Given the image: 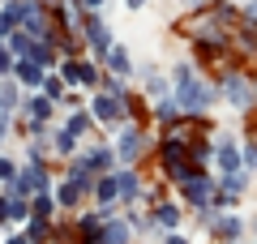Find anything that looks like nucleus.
Instances as JSON below:
<instances>
[{"instance_id":"f257e3e1","label":"nucleus","mask_w":257,"mask_h":244,"mask_svg":"<svg viewBox=\"0 0 257 244\" xmlns=\"http://www.w3.org/2000/svg\"><path fill=\"white\" fill-rule=\"evenodd\" d=\"M172 86H176V99H180L184 116L189 120H206L214 111V103L223 99L219 94V81H206L197 60H176L172 69Z\"/></svg>"},{"instance_id":"f03ea898","label":"nucleus","mask_w":257,"mask_h":244,"mask_svg":"<svg viewBox=\"0 0 257 244\" xmlns=\"http://www.w3.org/2000/svg\"><path fill=\"white\" fill-rule=\"evenodd\" d=\"M111 146H116L120 167H138L146 154H155V137L146 133L142 120H124L120 129H111Z\"/></svg>"},{"instance_id":"7ed1b4c3","label":"nucleus","mask_w":257,"mask_h":244,"mask_svg":"<svg viewBox=\"0 0 257 244\" xmlns=\"http://www.w3.org/2000/svg\"><path fill=\"white\" fill-rule=\"evenodd\" d=\"M219 94H223V103H227L236 116H248V111L257 107V94H253V69H227V73H219Z\"/></svg>"},{"instance_id":"20e7f679","label":"nucleus","mask_w":257,"mask_h":244,"mask_svg":"<svg viewBox=\"0 0 257 244\" xmlns=\"http://www.w3.org/2000/svg\"><path fill=\"white\" fill-rule=\"evenodd\" d=\"M180 201L189 206V214H197V210H210L214 201H219V176H210V172H202L197 180H189V184H180Z\"/></svg>"},{"instance_id":"39448f33","label":"nucleus","mask_w":257,"mask_h":244,"mask_svg":"<svg viewBox=\"0 0 257 244\" xmlns=\"http://www.w3.org/2000/svg\"><path fill=\"white\" fill-rule=\"evenodd\" d=\"M82 39H86V47H90V56H94L99 64L107 60V52L116 47V35H111V26L103 22V13H90V22H86Z\"/></svg>"},{"instance_id":"423d86ee","label":"nucleus","mask_w":257,"mask_h":244,"mask_svg":"<svg viewBox=\"0 0 257 244\" xmlns=\"http://www.w3.org/2000/svg\"><path fill=\"white\" fill-rule=\"evenodd\" d=\"M90 111H94V120L107 125V129H120V125L128 120L124 99H116V94H107V90H94V94H90Z\"/></svg>"},{"instance_id":"0eeeda50","label":"nucleus","mask_w":257,"mask_h":244,"mask_svg":"<svg viewBox=\"0 0 257 244\" xmlns=\"http://www.w3.org/2000/svg\"><path fill=\"white\" fill-rule=\"evenodd\" d=\"M214 167H219V176H231L244 167V142H240L236 133H219V154H214Z\"/></svg>"},{"instance_id":"6e6552de","label":"nucleus","mask_w":257,"mask_h":244,"mask_svg":"<svg viewBox=\"0 0 257 244\" xmlns=\"http://www.w3.org/2000/svg\"><path fill=\"white\" fill-rule=\"evenodd\" d=\"M138 77H142V86H146V99L150 103H159V99H167V94H176V86H172V73H159L155 69V60H146V64H138Z\"/></svg>"},{"instance_id":"1a4fd4ad","label":"nucleus","mask_w":257,"mask_h":244,"mask_svg":"<svg viewBox=\"0 0 257 244\" xmlns=\"http://www.w3.org/2000/svg\"><path fill=\"white\" fill-rule=\"evenodd\" d=\"M30 214H35V197H22V193H5V201H0V218H5V227H26Z\"/></svg>"},{"instance_id":"9d476101","label":"nucleus","mask_w":257,"mask_h":244,"mask_svg":"<svg viewBox=\"0 0 257 244\" xmlns=\"http://www.w3.org/2000/svg\"><path fill=\"white\" fill-rule=\"evenodd\" d=\"M116 180H120V206H142L146 197V184H142V172L138 167H116Z\"/></svg>"},{"instance_id":"9b49d317","label":"nucleus","mask_w":257,"mask_h":244,"mask_svg":"<svg viewBox=\"0 0 257 244\" xmlns=\"http://www.w3.org/2000/svg\"><path fill=\"white\" fill-rule=\"evenodd\" d=\"M26 86H22L18 77H0V116H22L26 111V99L30 94H22Z\"/></svg>"},{"instance_id":"f8f14e48","label":"nucleus","mask_w":257,"mask_h":244,"mask_svg":"<svg viewBox=\"0 0 257 244\" xmlns=\"http://www.w3.org/2000/svg\"><path fill=\"white\" fill-rule=\"evenodd\" d=\"M26 13H30V0H5L0 5V39L18 35L26 26Z\"/></svg>"},{"instance_id":"ddd939ff","label":"nucleus","mask_w":257,"mask_h":244,"mask_svg":"<svg viewBox=\"0 0 257 244\" xmlns=\"http://www.w3.org/2000/svg\"><path fill=\"white\" fill-rule=\"evenodd\" d=\"M82 146H86V142H82L69 125H52V154H56V159L69 163L73 154H82Z\"/></svg>"},{"instance_id":"4468645a","label":"nucleus","mask_w":257,"mask_h":244,"mask_svg":"<svg viewBox=\"0 0 257 244\" xmlns=\"http://www.w3.org/2000/svg\"><path fill=\"white\" fill-rule=\"evenodd\" d=\"M244 231H248V218L236 214V210H223L219 223H214V240H219V244H227V240H244Z\"/></svg>"},{"instance_id":"2eb2a0df","label":"nucleus","mask_w":257,"mask_h":244,"mask_svg":"<svg viewBox=\"0 0 257 244\" xmlns=\"http://www.w3.org/2000/svg\"><path fill=\"white\" fill-rule=\"evenodd\" d=\"M184 210H189L184 201H172V197H167V201H159V206H150V214H155V223L163 227V231H180Z\"/></svg>"},{"instance_id":"dca6fc26","label":"nucleus","mask_w":257,"mask_h":244,"mask_svg":"<svg viewBox=\"0 0 257 244\" xmlns=\"http://www.w3.org/2000/svg\"><path fill=\"white\" fill-rule=\"evenodd\" d=\"M56 111H60V103H56V99H47V94L39 90V94H30V99H26V111H22L18 120H39V125H52V116H56Z\"/></svg>"},{"instance_id":"f3484780","label":"nucleus","mask_w":257,"mask_h":244,"mask_svg":"<svg viewBox=\"0 0 257 244\" xmlns=\"http://www.w3.org/2000/svg\"><path fill=\"white\" fill-rule=\"evenodd\" d=\"M103 69H107V73H116V77H124V81H128V77H138V64H133V52H128L124 43H116V47L107 52Z\"/></svg>"},{"instance_id":"a211bd4d","label":"nucleus","mask_w":257,"mask_h":244,"mask_svg":"<svg viewBox=\"0 0 257 244\" xmlns=\"http://www.w3.org/2000/svg\"><path fill=\"white\" fill-rule=\"evenodd\" d=\"M150 120H155L159 129H167V125H180V120H184V107H180V99H176V94H167V99L150 103Z\"/></svg>"},{"instance_id":"6ab92c4d","label":"nucleus","mask_w":257,"mask_h":244,"mask_svg":"<svg viewBox=\"0 0 257 244\" xmlns=\"http://www.w3.org/2000/svg\"><path fill=\"white\" fill-rule=\"evenodd\" d=\"M56 201H60V210H73V214H77V210L86 206V189L73 184L69 176H60V180H56Z\"/></svg>"},{"instance_id":"aec40b11","label":"nucleus","mask_w":257,"mask_h":244,"mask_svg":"<svg viewBox=\"0 0 257 244\" xmlns=\"http://www.w3.org/2000/svg\"><path fill=\"white\" fill-rule=\"evenodd\" d=\"M13 77H18L22 86H26V90H43V81L52 77V69H43V64H35V60H18Z\"/></svg>"},{"instance_id":"412c9836","label":"nucleus","mask_w":257,"mask_h":244,"mask_svg":"<svg viewBox=\"0 0 257 244\" xmlns=\"http://www.w3.org/2000/svg\"><path fill=\"white\" fill-rule=\"evenodd\" d=\"M64 125L73 129L82 142H90V137H94V125H99V120H94V111H90V107H73L69 116H64Z\"/></svg>"},{"instance_id":"4be33fe9","label":"nucleus","mask_w":257,"mask_h":244,"mask_svg":"<svg viewBox=\"0 0 257 244\" xmlns=\"http://www.w3.org/2000/svg\"><path fill=\"white\" fill-rule=\"evenodd\" d=\"M94 206H120V180H116V172H107V176H99V184H94Z\"/></svg>"},{"instance_id":"5701e85b","label":"nucleus","mask_w":257,"mask_h":244,"mask_svg":"<svg viewBox=\"0 0 257 244\" xmlns=\"http://www.w3.org/2000/svg\"><path fill=\"white\" fill-rule=\"evenodd\" d=\"M18 176H22V167L13 163V154H0V189L13 193L18 189Z\"/></svg>"},{"instance_id":"b1692460","label":"nucleus","mask_w":257,"mask_h":244,"mask_svg":"<svg viewBox=\"0 0 257 244\" xmlns=\"http://www.w3.org/2000/svg\"><path fill=\"white\" fill-rule=\"evenodd\" d=\"M219 184H223L227 193H240V197H244L248 184H253V172H244V167H240V172H231V176H219Z\"/></svg>"},{"instance_id":"393cba45","label":"nucleus","mask_w":257,"mask_h":244,"mask_svg":"<svg viewBox=\"0 0 257 244\" xmlns=\"http://www.w3.org/2000/svg\"><path fill=\"white\" fill-rule=\"evenodd\" d=\"M13 69H18V56L9 47H0V77H13Z\"/></svg>"},{"instance_id":"a878e982","label":"nucleus","mask_w":257,"mask_h":244,"mask_svg":"<svg viewBox=\"0 0 257 244\" xmlns=\"http://www.w3.org/2000/svg\"><path fill=\"white\" fill-rule=\"evenodd\" d=\"M244 172H257V137L244 142Z\"/></svg>"},{"instance_id":"bb28decb","label":"nucleus","mask_w":257,"mask_h":244,"mask_svg":"<svg viewBox=\"0 0 257 244\" xmlns=\"http://www.w3.org/2000/svg\"><path fill=\"white\" fill-rule=\"evenodd\" d=\"M5 244H35V240H30V231L22 227V231H9V235H5Z\"/></svg>"},{"instance_id":"cd10ccee","label":"nucleus","mask_w":257,"mask_h":244,"mask_svg":"<svg viewBox=\"0 0 257 244\" xmlns=\"http://www.w3.org/2000/svg\"><path fill=\"white\" fill-rule=\"evenodd\" d=\"M86 5V13H103V5H107V0H82Z\"/></svg>"},{"instance_id":"c85d7f7f","label":"nucleus","mask_w":257,"mask_h":244,"mask_svg":"<svg viewBox=\"0 0 257 244\" xmlns=\"http://www.w3.org/2000/svg\"><path fill=\"white\" fill-rule=\"evenodd\" d=\"M163 244H193V240H189V235H180V231H172V235H167Z\"/></svg>"},{"instance_id":"c756f323","label":"nucleus","mask_w":257,"mask_h":244,"mask_svg":"<svg viewBox=\"0 0 257 244\" xmlns=\"http://www.w3.org/2000/svg\"><path fill=\"white\" fill-rule=\"evenodd\" d=\"M146 5H150V0H124V9H133V13H138V9H146Z\"/></svg>"},{"instance_id":"7c9ffc66","label":"nucleus","mask_w":257,"mask_h":244,"mask_svg":"<svg viewBox=\"0 0 257 244\" xmlns=\"http://www.w3.org/2000/svg\"><path fill=\"white\" fill-rule=\"evenodd\" d=\"M176 5H184V9H202V0H176Z\"/></svg>"},{"instance_id":"2f4dec72","label":"nucleus","mask_w":257,"mask_h":244,"mask_svg":"<svg viewBox=\"0 0 257 244\" xmlns=\"http://www.w3.org/2000/svg\"><path fill=\"white\" fill-rule=\"evenodd\" d=\"M248 231H253V240H257V214H253V218H248Z\"/></svg>"},{"instance_id":"473e14b6","label":"nucleus","mask_w":257,"mask_h":244,"mask_svg":"<svg viewBox=\"0 0 257 244\" xmlns=\"http://www.w3.org/2000/svg\"><path fill=\"white\" fill-rule=\"evenodd\" d=\"M253 94H257V73H253Z\"/></svg>"},{"instance_id":"72a5a7b5","label":"nucleus","mask_w":257,"mask_h":244,"mask_svg":"<svg viewBox=\"0 0 257 244\" xmlns=\"http://www.w3.org/2000/svg\"><path fill=\"white\" fill-rule=\"evenodd\" d=\"M227 244H244V240H227Z\"/></svg>"},{"instance_id":"f704fd0d","label":"nucleus","mask_w":257,"mask_h":244,"mask_svg":"<svg viewBox=\"0 0 257 244\" xmlns=\"http://www.w3.org/2000/svg\"><path fill=\"white\" fill-rule=\"evenodd\" d=\"M138 244H155V240H138Z\"/></svg>"}]
</instances>
